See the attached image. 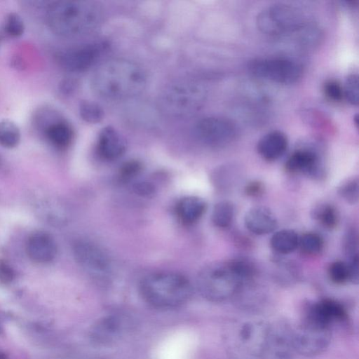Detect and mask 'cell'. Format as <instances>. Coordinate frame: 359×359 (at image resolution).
<instances>
[{
  "mask_svg": "<svg viewBox=\"0 0 359 359\" xmlns=\"http://www.w3.org/2000/svg\"><path fill=\"white\" fill-rule=\"evenodd\" d=\"M269 325L250 320L231 325L224 336V346L230 359H261Z\"/></svg>",
  "mask_w": 359,
  "mask_h": 359,
  "instance_id": "5",
  "label": "cell"
},
{
  "mask_svg": "<svg viewBox=\"0 0 359 359\" xmlns=\"http://www.w3.org/2000/svg\"><path fill=\"white\" fill-rule=\"evenodd\" d=\"M79 114L81 118L90 123L100 122L103 118V111L96 103L83 101L79 105Z\"/></svg>",
  "mask_w": 359,
  "mask_h": 359,
  "instance_id": "29",
  "label": "cell"
},
{
  "mask_svg": "<svg viewBox=\"0 0 359 359\" xmlns=\"http://www.w3.org/2000/svg\"><path fill=\"white\" fill-rule=\"evenodd\" d=\"M145 70L126 59H112L100 65L93 72L90 86L99 97L111 101L134 98L147 86Z\"/></svg>",
  "mask_w": 359,
  "mask_h": 359,
  "instance_id": "1",
  "label": "cell"
},
{
  "mask_svg": "<svg viewBox=\"0 0 359 359\" xmlns=\"http://www.w3.org/2000/svg\"><path fill=\"white\" fill-rule=\"evenodd\" d=\"M311 217L324 228L332 229L337 226L339 214L336 208L328 203H320L313 207Z\"/></svg>",
  "mask_w": 359,
  "mask_h": 359,
  "instance_id": "23",
  "label": "cell"
},
{
  "mask_svg": "<svg viewBox=\"0 0 359 359\" xmlns=\"http://www.w3.org/2000/svg\"><path fill=\"white\" fill-rule=\"evenodd\" d=\"M346 313L337 301L324 299L310 304L304 317L331 327L333 323L345 319Z\"/></svg>",
  "mask_w": 359,
  "mask_h": 359,
  "instance_id": "15",
  "label": "cell"
},
{
  "mask_svg": "<svg viewBox=\"0 0 359 359\" xmlns=\"http://www.w3.org/2000/svg\"><path fill=\"white\" fill-rule=\"evenodd\" d=\"M235 209L233 204L228 201L218 202L214 206L211 220L213 224L220 229L228 228L233 222Z\"/></svg>",
  "mask_w": 359,
  "mask_h": 359,
  "instance_id": "24",
  "label": "cell"
},
{
  "mask_svg": "<svg viewBox=\"0 0 359 359\" xmlns=\"http://www.w3.org/2000/svg\"><path fill=\"white\" fill-rule=\"evenodd\" d=\"M126 149V140L115 128L107 126L100 131L97 143V151L100 158L105 161H115L123 156Z\"/></svg>",
  "mask_w": 359,
  "mask_h": 359,
  "instance_id": "17",
  "label": "cell"
},
{
  "mask_svg": "<svg viewBox=\"0 0 359 359\" xmlns=\"http://www.w3.org/2000/svg\"><path fill=\"white\" fill-rule=\"evenodd\" d=\"M339 195L347 203L355 204L359 198V181L358 177H348L338 187Z\"/></svg>",
  "mask_w": 359,
  "mask_h": 359,
  "instance_id": "27",
  "label": "cell"
},
{
  "mask_svg": "<svg viewBox=\"0 0 359 359\" xmlns=\"http://www.w3.org/2000/svg\"><path fill=\"white\" fill-rule=\"evenodd\" d=\"M73 254L81 269L96 281L107 283L113 273L111 261L97 245L86 240H79L73 246Z\"/></svg>",
  "mask_w": 359,
  "mask_h": 359,
  "instance_id": "9",
  "label": "cell"
},
{
  "mask_svg": "<svg viewBox=\"0 0 359 359\" xmlns=\"http://www.w3.org/2000/svg\"><path fill=\"white\" fill-rule=\"evenodd\" d=\"M344 97L351 105L358 104V77L352 74L347 76L343 86Z\"/></svg>",
  "mask_w": 359,
  "mask_h": 359,
  "instance_id": "30",
  "label": "cell"
},
{
  "mask_svg": "<svg viewBox=\"0 0 359 359\" xmlns=\"http://www.w3.org/2000/svg\"><path fill=\"white\" fill-rule=\"evenodd\" d=\"M134 326V319L129 314L123 312L109 313L91 325L90 341L99 346H110L130 333Z\"/></svg>",
  "mask_w": 359,
  "mask_h": 359,
  "instance_id": "11",
  "label": "cell"
},
{
  "mask_svg": "<svg viewBox=\"0 0 359 359\" xmlns=\"http://www.w3.org/2000/svg\"><path fill=\"white\" fill-rule=\"evenodd\" d=\"M26 250L32 260L39 263H47L55 258L57 246L50 235L39 231L29 237L26 244Z\"/></svg>",
  "mask_w": 359,
  "mask_h": 359,
  "instance_id": "18",
  "label": "cell"
},
{
  "mask_svg": "<svg viewBox=\"0 0 359 359\" xmlns=\"http://www.w3.org/2000/svg\"><path fill=\"white\" fill-rule=\"evenodd\" d=\"M293 327L283 320L269 325L261 359H294Z\"/></svg>",
  "mask_w": 359,
  "mask_h": 359,
  "instance_id": "13",
  "label": "cell"
},
{
  "mask_svg": "<svg viewBox=\"0 0 359 359\" xmlns=\"http://www.w3.org/2000/svg\"><path fill=\"white\" fill-rule=\"evenodd\" d=\"M145 302L158 309H172L186 304L193 294L190 280L173 271H157L145 276L140 283Z\"/></svg>",
  "mask_w": 359,
  "mask_h": 359,
  "instance_id": "4",
  "label": "cell"
},
{
  "mask_svg": "<svg viewBox=\"0 0 359 359\" xmlns=\"http://www.w3.org/2000/svg\"><path fill=\"white\" fill-rule=\"evenodd\" d=\"M15 277L12 267L4 261H0V280L4 283L11 282Z\"/></svg>",
  "mask_w": 359,
  "mask_h": 359,
  "instance_id": "36",
  "label": "cell"
},
{
  "mask_svg": "<svg viewBox=\"0 0 359 359\" xmlns=\"http://www.w3.org/2000/svg\"><path fill=\"white\" fill-rule=\"evenodd\" d=\"M330 280L337 285L351 282V273L347 262L337 260L332 262L328 268Z\"/></svg>",
  "mask_w": 359,
  "mask_h": 359,
  "instance_id": "28",
  "label": "cell"
},
{
  "mask_svg": "<svg viewBox=\"0 0 359 359\" xmlns=\"http://www.w3.org/2000/svg\"><path fill=\"white\" fill-rule=\"evenodd\" d=\"M195 135L203 143L221 147L233 142L238 128L231 120L219 116H209L199 120L194 128Z\"/></svg>",
  "mask_w": 359,
  "mask_h": 359,
  "instance_id": "12",
  "label": "cell"
},
{
  "mask_svg": "<svg viewBox=\"0 0 359 359\" xmlns=\"http://www.w3.org/2000/svg\"><path fill=\"white\" fill-rule=\"evenodd\" d=\"M249 70L255 76L285 85L294 83L302 75V66L297 62L282 57L253 60Z\"/></svg>",
  "mask_w": 359,
  "mask_h": 359,
  "instance_id": "10",
  "label": "cell"
},
{
  "mask_svg": "<svg viewBox=\"0 0 359 359\" xmlns=\"http://www.w3.org/2000/svg\"><path fill=\"white\" fill-rule=\"evenodd\" d=\"M285 168L290 172L302 173L313 177H319L323 175L319 156L310 149L294 151L287 159Z\"/></svg>",
  "mask_w": 359,
  "mask_h": 359,
  "instance_id": "16",
  "label": "cell"
},
{
  "mask_svg": "<svg viewBox=\"0 0 359 359\" xmlns=\"http://www.w3.org/2000/svg\"><path fill=\"white\" fill-rule=\"evenodd\" d=\"M344 246L349 258L358 255L357 236L354 231L348 230L347 231L345 237Z\"/></svg>",
  "mask_w": 359,
  "mask_h": 359,
  "instance_id": "34",
  "label": "cell"
},
{
  "mask_svg": "<svg viewBox=\"0 0 359 359\" xmlns=\"http://www.w3.org/2000/svg\"><path fill=\"white\" fill-rule=\"evenodd\" d=\"M256 24L262 33L271 36L299 34L309 25L300 10L282 4L271 5L260 11Z\"/></svg>",
  "mask_w": 359,
  "mask_h": 359,
  "instance_id": "7",
  "label": "cell"
},
{
  "mask_svg": "<svg viewBox=\"0 0 359 359\" xmlns=\"http://www.w3.org/2000/svg\"><path fill=\"white\" fill-rule=\"evenodd\" d=\"M244 224L252 233L263 236L273 232L278 226V221L271 210L264 206H257L246 212Z\"/></svg>",
  "mask_w": 359,
  "mask_h": 359,
  "instance_id": "19",
  "label": "cell"
},
{
  "mask_svg": "<svg viewBox=\"0 0 359 359\" xmlns=\"http://www.w3.org/2000/svg\"><path fill=\"white\" fill-rule=\"evenodd\" d=\"M332 339L331 327L303 318L300 324L293 328L295 353L313 357L323 353Z\"/></svg>",
  "mask_w": 359,
  "mask_h": 359,
  "instance_id": "8",
  "label": "cell"
},
{
  "mask_svg": "<svg viewBox=\"0 0 359 359\" xmlns=\"http://www.w3.org/2000/svg\"><path fill=\"white\" fill-rule=\"evenodd\" d=\"M324 241L317 233L307 232L299 237L298 247L306 255H318L322 251Z\"/></svg>",
  "mask_w": 359,
  "mask_h": 359,
  "instance_id": "26",
  "label": "cell"
},
{
  "mask_svg": "<svg viewBox=\"0 0 359 359\" xmlns=\"http://www.w3.org/2000/svg\"><path fill=\"white\" fill-rule=\"evenodd\" d=\"M5 29L13 36H20L25 31L23 20L16 13H10L6 18Z\"/></svg>",
  "mask_w": 359,
  "mask_h": 359,
  "instance_id": "31",
  "label": "cell"
},
{
  "mask_svg": "<svg viewBox=\"0 0 359 359\" xmlns=\"http://www.w3.org/2000/svg\"><path fill=\"white\" fill-rule=\"evenodd\" d=\"M46 20L55 34L76 37L95 31L102 23L103 11L95 1H57L48 6Z\"/></svg>",
  "mask_w": 359,
  "mask_h": 359,
  "instance_id": "2",
  "label": "cell"
},
{
  "mask_svg": "<svg viewBox=\"0 0 359 359\" xmlns=\"http://www.w3.org/2000/svg\"><path fill=\"white\" fill-rule=\"evenodd\" d=\"M142 165L139 161H130L125 163L120 170V177L128 181L135 177L141 170Z\"/></svg>",
  "mask_w": 359,
  "mask_h": 359,
  "instance_id": "33",
  "label": "cell"
},
{
  "mask_svg": "<svg viewBox=\"0 0 359 359\" xmlns=\"http://www.w3.org/2000/svg\"><path fill=\"white\" fill-rule=\"evenodd\" d=\"M248 283V273L240 258L208 264L198 273L196 287L208 301L222 302L236 295Z\"/></svg>",
  "mask_w": 359,
  "mask_h": 359,
  "instance_id": "3",
  "label": "cell"
},
{
  "mask_svg": "<svg viewBox=\"0 0 359 359\" xmlns=\"http://www.w3.org/2000/svg\"><path fill=\"white\" fill-rule=\"evenodd\" d=\"M20 141V131L12 121H0V145L5 148H14Z\"/></svg>",
  "mask_w": 359,
  "mask_h": 359,
  "instance_id": "25",
  "label": "cell"
},
{
  "mask_svg": "<svg viewBox=\"0 0 359 359\" xmlns=\"http://www.w3.org/2000/svg\"><path fill=\"white\" fill-rule=\"evenodd\" d=\"M135 189L138 194H141L142 195H149L154 191V189L151 185L143 182L138 184H137Z\"/></svg>",
  "mask_w": 359,
  "mask_h": 359,
  "instance_id": "37",
  "label": "cell"
},
{
  "mask_svg": "<svg viewBox=\"0 0 359 359\" xmlns=\"http://www.w3.org/2000/svg\"><path fill=\"white\" fill-rule=\"evenodd\" d=\"M105 44L91 43L61 52L57 57L61 66L71 72H81L93 66L100 59Z\"/></svg>",
  "mask_w": 359,
  "mask_h": 359,
  "instance_id": "14",
  "label": "cell"
},
{
  "mask_svg": "<svg viewBox=\"0 0 359 359\" xmlns=\"http://www.w3.org/2000/svg\"><path fill=\"white\" fill-rule=\"evenodd\" d=\"M206 97L205 90L191 80L176 81L161 92L158 106L161 112L173 118H185L198 111Z\"/></svg>",
  "mask_w": 359,
  "mask_h": 359,
  "instance_id": "6",
  "label": "cell"
},
{
  "mask_svg": "<svg viewBox=\"0 0 359 359\" xmlns=\"http://www.w3.org/2000/svg\"><path fill=\"white\" fill-rule=\"evenodd\" d=\"M264 186L258 180L251 181L244 189L245 194L250 197H258L264 193Z\"/></svg>",
  "mask_w": 359,
  "mask_h": 359,
  "instance_id": "35",
  "label": "cell"
},
{
  "mask_svg": "<svg viewBox=\"0 0 359 359\" xmlns=\"http://www.w3.org/2000/svg\"><path fill=\"white\" fill-rule=\"evenodd\" d=\"M0 359H6V355L1 351H0Z\"/></svg>",
  "mask_w": 359,
  "mask_h": 359,
  "instance_id": "38",
  "label": "cell"
},
{
  "mask_svg": "<svg viewBox=\"0 0 359 359\" xmlns=\"http://www.w3.org/2000/svg\"><path fill=\"white\" fill-rule=\"evenodd\" d=\"M205 201L196 196H188L181 198L175 207L178 219L185 225H191L198 221L205 212Z\"/></svg>",
  "mask_w": 359,
  "mask_h": 359,
  "instance_id": "21",
  "label": "cell"
},
{
  "mask_svg": "<svg viewBox=\"0 0 359 359\" xmlns=\"http://www.w3.org/2000/svg\"><path fill=\"white\" fill-rule=\"evenodd\" d=\"M287 146L286 135L280 131L274 130L266 133L259 140L257 150L262 158L273 161L285 154Z\"/></svg>",
  "mask_w": 359,
  "mask_h": 359,
  "instance_id": "20",
  "label": "cell"
},
{
  "mask_svg": "<svg viewBox=\"0 0 359 359\" xmlns=\"http://www.w3.org/2000/svg\"><path fill=\"white\" fill-rule=\"evenodd\" d=\"M325 97L334 102H341L344 97L343 86L336 80H328L323 85Z\"/></svg>",
  "mask_w": 359,
  "mask_h": 359,
  "instance_id": "32",
  "label": "cell"
},
{
  "mask_svg": "<svg viewBox=\"0 0 359 359\" xmlns=\"http://www.w3.org/2000/svg\"><path fill=\"white\" fill-rule=\"evenodd\" d=\"M299 236L292 229H282L275 232L271 238V248L278 254L287 255L298 248Z\"/></svg>",
  "mask_w": 359,
  "mask_h": 359,
  "instance_id": "22",
  "label": "cell"
}]
</instances>
